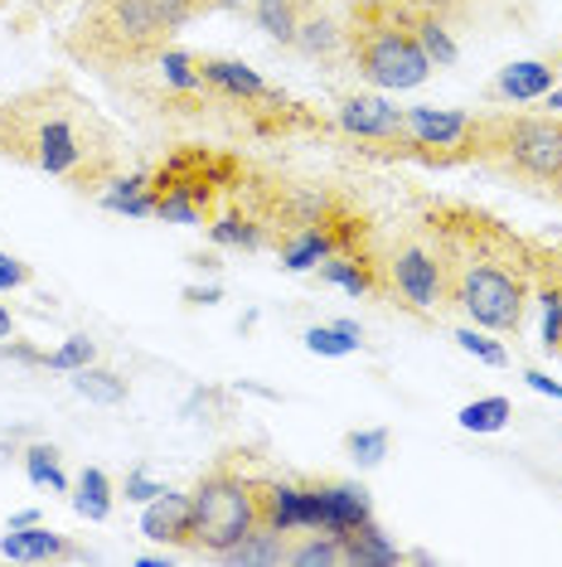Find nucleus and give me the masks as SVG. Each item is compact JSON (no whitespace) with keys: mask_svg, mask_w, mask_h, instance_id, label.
Here are the masks:
<instances>
[{"mask_svg":"<svg viewBox=\"0 0 562 567\" xmlns=\"http://www.w3.org/2000/svg\"><path fill=\"white\" fill-rule=\"evenodd\" d=\"M417 234L437 252L451 311L490 334H523V316L533 301V272H539V243L514 234L504 218L476 209L461 199H422Z\"/></svg>","mask_w":562,"mask_h":567,"instance_id":"obj_1","label":"nucleus"},{"mask_svg":"<svg viewBox=\"0 0 562 567\" xmlns=\"http://www.w3.org/2000/svg\"><path fill=\"white\" fill-rule=\"evenodd\" d=\"M0 161L54 175L73 195H102L122 175V132L73 83H34L0 97Z\"/></svg>","mask_w":562,"mask_h":567,"instance_id":"obj_2","label":"nucleus"},{"mask_svg":"<svg viewBox=\"0 0 562 567\" xmlns=\"http://www.w3.org/2000/svg\"><path fill=\"white\" fill-rule=\"evenodd\" d=\"M189 20H199V0H83L59 44L79 69L93 73L146 69Z\"/></svg>","mask_w":562,"mask_h":567,"instance_id":"obj_3","label":"nucleus"},{"mask_svg":"<svg viewBox=\"0 0 562 567\" xmlns=\"http://www.w3.org/2000/svg\"><path fill=\"white\" fill-rule=\"evenodd\" d=\"M344 54L378 93H407L437 73L417 44L407 0H354L344 16Z\"/></svg>","mask_w":562,"mask_h":567,"instance_id":"obj_4","label":"nucleus"},{"mask_svg":"<svg viewBox=\"0 0 562 567\" xmlns=\"http://www.w3.org/2000/svg\"><path fill=\"white\" fill-rule=\"evenodd\" d=\"M476 165L562 204V112H480Z\"/></svg>","mask_w":562,"mask_h":567,"instance_id":"obj_5","label":"nucleus"},{"mask_svg":"<svg viewBox=\"0 0 562 567\" xmlns=\"http://www.w3.org/2000/svg\"><path fill=\"white\" fill-rule=\"evenodd\" d=\"M248 161L209 146H180L160 165H150V199L165 224H214L228 195L238 189Z\"/></svg>","mask_w":562,"mask_h":567,"instance_id":"obj_6","label":"nucleus"},{"mask_svg":"<svg viewBox=\"0 0 562 567\" xmlns=\"http://www.w3.org/2000/svg\"><path fill=\"white\" fill-rule=\"evenodd\" d=\"M252 528H262L252 475H242L233 461L204 471L195 489H189V553H214V558H223Z\"/></svg>","mask_w":562,"mask_h":567,"instance_id":"obj_7","label":"nucleus"},{"mask_svg":"<svg viewBox=\"0 0 562 567\" xmlns=\"http://www.w3.org/2000/svg\"><path fill=\"white\" fill-rule=\"evenodd\" d=\"M378 272H383V296L378 301L398 306L413 320H446L451 316V287L431 252V243L413 228L393 238H378Z\"/></svg>","mask_w":562,"mask_h":567,"instance_id":"obj_8","label":"nucleus"},{"mask_svg":"<svg viewBox=\"0 0 562 567\" xmlns=\"http://www.w3.org/2000/svg\"><path fill=\"white\" fill-rule=\"evenodd\" d=\"M403 156L398 161H417V165H476V146H480V112H461V107H403Z\"/></svg>","mask_w":562,"mask_h":567,"instance_id":"obj_9","label":"nucleus"},{"mask_svg":"<svg viewBox=\"0 0 562 567\" xmlns=\"http://www.w3.org/2000/svg\"><path fill=\"white\" fill-rule=\"evenodd\" d=\"M301 489V528H321V534H350L354 524L374 519V499L354 481H296Z\"/></svg>","mask_w":562,"mask_h":567,"instance_id":"obj_10","label":"nucleus"},{"mask_svg":"<svg viewBox=\"0 0 562 567\" xmlns=\"http://www.w3.org/2000/svg\"><path fill=\"white\" fill-rule=\"evenodd\" d=\"M335 126L350 141H364L360 151H374L383 141L403 136V107H393V102L378 97V93H350L335 107Z\"/></svg>","mask_w":562,"mask_h":567,"instance_id":"obj_11","label":"nucleus"},{"mask_svg":"<svg viewBox=\"0 0 562 567\" xmlns=\"http://www.w3.org/2000/svg\"><path fill=\"white\" fill-rule=\"evenodd\" d=\"M199 79L214 102H233V107H252V102H267L277 93L258 69H248L242 59H223V54H199Z\"/></svg>","mask_w":562,"mask_h":567,"instance_id":"obj_12","label":"nucleus"},{"mask_svg":"<svg viewBox=\"0 0 562 567\" xmlns=\"http://www.w3.org/2000/svg\"><path fill=\"white\" fill-rule=\"evenodd\" d=\"M558 73H562V49L543 59H519V63H504L490 83V102H539L543 93L558 87Z\"/></svg>","mask_w":562,"mask_h":567,"instance_id":"obj_13","label":"nucleus"},{"mask_svg":"<svg viewBox=\"0 0 562 567\" xmlns=\"http://www.w3.org/2000/svg\"><path fill=\"white\" fill-rule=\"evenodd\" d=\"M321 281L325 287H340V291H350V296H383V272H378V243L374 248H360V252H335V257H325L321 267Z\"/></svg>","mask_w":562,"mask_h":567,"instance_id":"obj_14","label":"nucleus"},{"mask_svg":"<svg viewBox=\"0 0 562 567\" xmlns=\"http://www.w3.org/2000/svg\"><path fill=\"white\" fill-rule=\"evenodd\" d=\"M533 301H539V311H543V350L558 354V340H562V248H548V243H539Z\"/></svg>","mask_w":562,"mask_h":567,"instance_id":"obj_15","label":"nucleus"},{"mask_svg":"<svg viewBox=\"0 0 562 567\" xmlns=\"http://www.w3.org/2000/svg\"><path fill=\"white\" fill-rule=\"evenodd\" d=\"M291 49H296L301 59H315V63L340 59L344 54V24L330 16L321 0H311V6H305V16H301V24H296V40H291Z\"/></svg>","mask_w":562,"mask_h":567,"instance_id":"obj_16","label":"nucleus"},{"mask_svg":"<svg viewBox=\"0 0 562 567\" xmlns=\"http://www.w3.org/2000/svg\"><path fill=\"white\" fill-rule=\"evenodd\" d=\"M140 528H146V538H156V544L189 548V495L160 489L146 505V514H140Z\"/></svg>","mask_w":562,"mask_h":567,"instance_id":"obj_17","label":"nucleus"},{"mask_svg":"<svg viewBox=\"0 0 562 567\" xmlns=\"http://www.w3.org/2000/svg\"><path fill=\"white\" fill-rule=\"evenodd\" d=\"M0 553L6 558H20V563H40V558H83V548H73L63 534L44 524H30V528H10L6 538H0Z\"/></svg>","mask_w":562,"mask_h":567,"instance_id":"obj_18","label":"nucleus"},{"mask_svg":"<svg viewBox=\"0 0 562 567\" xmlns=\"http://www.w3.org/2000/svg\"><path fill=\"white\" fill-rule=\"evenodd\" d=\"M340 544H344V563H360V567H398V563H407V553L393 544L374 519H364V524H354L350 534H340Z\"/></svg>","mask_w":562,"mask_h":567,"instance_id":"obj_19","label":"nucleus"},{"mask_svg":"<svg viewBox=\"0 0 562 567\" xmlns=\"http://www.w3.org/2000/svg\"><path fill=\"white\" fill-rule=\"evenodd\" d=\"M252 489H258L262 528L296 534L301 528V489H296V481H252Z\"/></svg>","mask_w":562,"mask_h":567,"instance_id":"obj_20","label":"nucleus"},{"mask_svg":"<svg viewBox=\"0 0 562 567\" xmlns=\"http://www.w3.org/2000/svg\"><path fill=\"white\" fill-rule=\"evenodd\" d=\"M102 209L126 214V218H156V199H150V171L112 175V185L97 195Z\"/></svg>","mask_w":562,"mask_h":567,"instance_id":"obj_21","label":"nucleus"},{"mask_svg":"<svg viewBox=\"0 0 562 567\" xmlns=\"http://www.w3.org/2000/svg\"><path fill=\"white\" fill-rule=\"evenodd\" d=\"M305 6H311V0H248V16H252V24H258L267 40H277V44L291 49Z\"/></svg>","mask_w":562,"mask_h":567,"instance_id":"obj_22","label":"nucleus"},{"mask_svg":"<svg viewBox=\"0 0 562 567\" xmlns=\"http://www.w3.org/2000/svg\"><path fill=\"white\" fill-rule=\"evenodd\" d=\"M413 10V30H417V44L422 54L431 59V69H456V59H461V49H456L451 30H446V20L437 10H422V6H407Z\"/></svg>","mask_w":562,"mask_h":567,"instance_id":"obj_23","label":"nucleus"},{"mask_svg":"<svg viewBox=\"0 0 562 567\" xmlns=\"http://www.w3.org/2000/svg\"><path fill=\"white\" fill-rule=\"evenodd\" d=\"M112 499H117V485H112L107 471L87 466L79 481H73V509H79L87 524H102V519H107V514H112Z\"/></svg>","mask_w":562,"mask_h":567,"instance_id":"obj_24","label":"nucleus"},{"mask_svg":"<svg viewBox=\"0 0 562 567\" xmlns=\"http://www.w3.org/2000/svg\"><path fill=\"white\" fill-rule=\"evenodd\" d=\"M364 344V330L354 320H335V326H311L305 330V350L325 354V359H344Z\"/></svg>","mask_w":562,"mask_h":567,"instance_id":"obj_25","label":"nucleus"},{"mask_svg":"<svg viewBox=\"0 0 562 567\" xmlns=\"http://www.w3.org/2000/svg\"><path fill=\"white\" fill-rule=\"evenodd\" d=\"M73 393H83L87 403H107V408H117V403H126V393H132V383H126L122 373H112V369L87 364V369L73 373Z\"/></svg>","mask_w":562,"mask_h":567,"instance_id":"obj_26","label":"nucleus"},{"mask_svg":"<svg viewBox=\"0 0 562 567\" xmlns=\"http://www.w3.org/2000/svg\"><path fill=\"white\" fill-rule=\"evenodd\" d=\"M287 534H277V528H252L248 538H242L238 548L223 553V563H287Z\"/></svg>","mask_w":562,"mask_h":567,"instance_id":"obj_27","label":"nucleus"},{"mask_svg":"<svg viewBox=\"0 0 562 567\" xmlns=\"http://www.w3.org/2000/svg\"><path fill=\"white\" fill-rule=\"evenodd\" d=\"M509 417H514V403L509 398H476V403H466L461 412H456V422H461L466 432H504Z\"/></svg>","mask_w":562,"mask_h":567,"instance_id":"obj_28","label":"nucleus"},{"mask_svg":"<svg viewBox=\"0 0 562 567\" xmlns=\"http://www.w3.org/2000/svg\"><path fill=\"white\" fill-rule=\"evenodd\" d=\"M24 471H30V481L40 485V489H54V495H69V475H63V461H59V451L54 446H44V442H34L30 451H24Z\"/></svg>","mask_w":562,"mask_h":567,"instance_id":"obj_29","label":"nucleus"},{"mask_svg":"<svg viewBox=\"0 0 562 567\" xmlns=\"http://www.w3.org/2000/svg\"><path fill=\"white\" fill-rule=\"evenodd\" d=\"M287 563H301V567H321V563H344V544L335 534H321V528H311V534L301 538V544L287 548Z\"/></svg>","mask_w":562,"mask_h":567,"instance_id":"obj_30","label":"nucleus"},{"mask_svg":"<svg viewBox=\"0 0 562 567\" xmlns=\"http://www.w3.org/2000/svg\"><path fill=\"white\" fill-rule=\"evenodd\" d=\"M87 364H97V344L87 340V334H73V340H63L54 354H44V369H54V373H79Z\"/></svg>","mask_w":562,"mask_h":567,"instance_id":"obj_31","label":"nucleus"},{"mask_svg":"<svg viewBox=\"0 0 562 567\" xmlns=\"http://www.w3.org/2000/svg\"><path fill=\"white\" fill-rule=\"evenodd\" d=\"M388 427H364V432H350L344 436V451H350V461H360V466H378L383 456H388Z\"/></svg>","mask_w":562,"mask_h":567,"instance_id":"obj_32","label":"nucleus"},{"mask_svg":"<svg viewBox=\"0 0 562 567\" xmlns=\"http://www.w3.org/2000/svg\"><path fill=\"white\" fill-rule=\"evenodd\" d=\"M456 344H461L466 354H476L480 364H490V369H504L509 364V354H504V344L500 340H490V334H480V326H470V330H456L451 334Z\"/></svg>","mask_w":562,"mask_h":567,"instance_id":"obj_33","label":"nucleus"},{"mask_svg":"<svg viewBox=\"0 0 562 567\" xmlns=\"http://www.w3.org/2000/svg\"><path fill=\"white\" fill-rule=\"evenodd\" d=\"M30 281H34V267L24 262V257L0 252V291H20V287H30Z\"/></svg>","mask_w":562,"mask_h":567,"instance_id":"obj_34","label":"nucleus"},{"mask_svg":"<svg viewBox=\"0 0 562 567\" xmlns=\"http://www.w3.org/2000/svg\"><path fill=\"white\" fill-rule=\"evenodd\" d=\"M160 489H165V485L146 481V471H132V475H126V499H146V505H150V499H156Z\"/></svg>","mask_w":562,"mask_h":567,"instance_id":"obj_35","label":"nucleus"},{"mask_svg":"<svg viewBox=\"0 0 562 567\" xmlns=\"http://www.w3.org/2000/svg\"><path fill=\"white\" fill-rule=\"evenodd\" d=\"M407 6H422V10H437L441 20H456L470 10V0H407Z\"/></svg>","mask_w":562,"mask_h":567,"instance_id":"obj_36","label":"nucleus"},{"mask_svg":"<svg viewBox=\"0 0 562 567\" xmlns=\"http://www.w3.org/2000/svg\"><path fill=\"white\" fill-rule=\"evenodd\" d=\"M523 379H529V389H539V393H548V398H562V383H553L548 373H539V369H523Z\"/></svg>","mask_w":562,"mask_h":567,"instance_id":"obj_37","label":"nucleus"},{"mask_svg":"<svg viewBox=\"0 0 562 567\" xmlns=\"http://www.w3.org/2000/svg\"><path fill=\"white\" fill-rule=\"evenodd\" d=\"M219 10H248V0H199V16H219Z\"/></svg>","mask_w":562,"mask_h":567,"instance_id":"obj_38","label":"nucleus"},{"mask_svg":"<svg viewBox=\"0 0 562 567\" xmlns=\"http://www.w3.org/2000/svg\"><path fill=\"white\" fill-rule=\"evenodd\" d=\"M185 301L189 306H214V301H219V287H189Z\"/></svg>","mask_w":562,"mask_h":567,"instance_id":"obj_39","label":"nucleus"},{"mask_svg":"<svg viewBox=\"0 0 562 567\" xmlns=\"http://www.w3.org/2000/svg\"><path fill=\"white\" fill-rule=\"evenodd\" d=\"M10 334H15V316H10L6 306H0V340H10Z\"/></svg>","mask_w":562,"mask_h":567,"instance_id":"obj_40","label":"nucleus"},{"mask_svg":"<svg viewBox=\"0 0 562 567\" xmlns=\"http://www.w3.org/2000/svg\"><path fill=\"white\" fill-rule=\"evenodd\" d=\"M30 524H40V514H34V509H24V514H15V519H10V528H30Z\"/></svg>","mask_w":562,"mask_h":567,"instance_id":"obj_41","label":"nucleus"},{"mask_svg":"<svg viewBox=\"0 0 562 567\" xmlns=\"http://www.w3.org/2000/svg\"><path fill=\"white\" fill-rule=\"evenodd\" d=\"M543 102H548V112H562V87H553V93H543Z\"/></svg>","mask_w":562,"mask_h":567,"instance_id":"obj_42","label":"nucleus"},{"mask_svg":"<svg viewBox=\"0 0 562 567\" xmlns=\"http://www.w3.org/2000/svg\"><path fill=\"white\" fill-rule=\"evenodd\" d=\"M558 359H562V340H558Z\"/></svg>","mask_w":562,"mask_h":567,"instance_id":"obj_43","label":"nucleus"},{"mask_svg":"<svg viewBox=\"0 0 562 567\" xmlns=\"http://www.w3.org/2000/svg\"><path fill=\"white\" fill-rule=\"evenodd\" d=\"M0 10H6V0H0Z\"/></svg>","mask_w":562,"mask_h":567,"instance_id":"obj_44","label":"nucleus"}]
</instances>
